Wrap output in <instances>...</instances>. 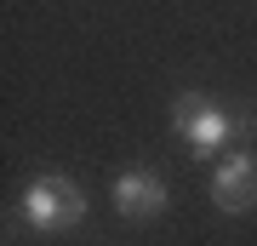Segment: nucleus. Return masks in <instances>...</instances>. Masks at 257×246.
<instances>
[{
    "label": "nucleus",
    "instance_id": "nucleus-3",
    "mask_svg": "<svg viewBox=\"0 0 257 246\" xmlns=\"http://www.w3.org/2000/svg\"><path fill=\"white\" fill-rule=\"evenodd\" d=\"M211 206L229 212V218L257 206V155L251 149H234V155L217 160V172H211Z\"/></svg>",
    "mask_w": 257,
    "mask_h": 246
},
{
    "label": "nucleus",
    "instance_id": "nucleus-4",
    "mask_svg": "<svg viewBox=\"0 0 257 246\" xmlns=\"http://www.w3.org/2000/svg\"><path fill=\"white\" fill-rule=\"evenodd\" d=\"M114 212L120 218H132V223H149V218H160L166 212V178L160 172H149V166H126V172L114 178Z\"/></svg>",
    "mask_w": 257,
    "mask_h": 246
},
{
    "label": "nucleus",
    "instance_id": "nucleus-2",
    "mask_svg": "<svg viewBox=\"0 0 257 246\" xmlns=\"http://www.w3.org/2000/svg\"><path fill=\"white\" fill-rule=\"evenodd\" d=\"M18 218L35 229V235H63L86 218V189L63 172H40L29 178V189L18 195Z\"/></svg>",
    "mask_w": 257,
    "mask_h": 246
},
{
    "label": "nucleus",
    "instance_id": "nucleus-1",
    "mask_svg": "<svg viewBox=\"0 0 257 246\" xmlns=\"http://www.w3.org/2000/svg\"><path fill=\"white\" fill-rule=\"evenodd\" d=\"M172 132L177 143L194 155H217L229 149L240 132H251V115H234L229 103H217L211 92H177L172 98Z\"/></svg>",
    "mask_w": 257,
    "mask_h": 246
}]
</instances>
